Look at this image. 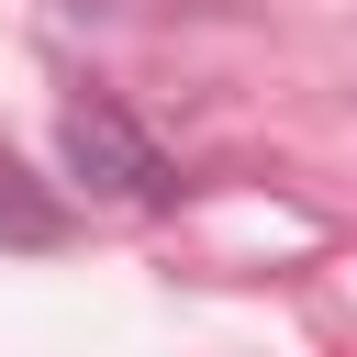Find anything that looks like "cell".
<instances>
[{"label": "cell", "instance_id": "6da1fadb", "mask_svg": "<svg viewBox=\"0 0 357 357\" xmlns=\"http://www.w3.org/2000/svg\"><path fill=\"white\" fill-rule=\"evenodd\" d=\"M56 156H67V178H78L89 201H123V212H167V201H178V156H167L112 89H78V100L56 112Z\"/></svg>", "mask_w": 357, "mask_h": 357}, {"label": "cell", "instance_id": "7a4b0ae2", "mask_svg": "<svg viewBox=\"0 0 357 357\" xmlns=\"http://www.w3.org/2000/svg\"><path fill=\"white\" fill-rule=\"evenodd\" d=\"M67 234H78V212H67V201H56V190H45L11 145H0V245L45 257V245H67Z\"/></svg>", "mask_w": 357, "mask_h": 357}, {"label": "cell", "instance_id": "3957f363", "mask_svg": "<svg viewBox=\"0 0 357 357\" xmlns=\"http://www.w3.org/2000/svg\"><path fill=\"white\" fill-rule=\"evenodd\" d=\"M67 11H134V0H67Z\"/></svg>", "mask_w": 357, "mask_h": 357}]
</instances>
